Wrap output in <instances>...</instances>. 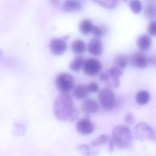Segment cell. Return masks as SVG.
<instances>
[{
  "mask_svg": "<svg viewBox=\"0 0 156 156\" xmlns=\"http://www.w3.org/2000/svg\"><path fill=\"white\" fill-rule=\"evenodd\" d=\"M53 112L58 120L74 122L78 119V110L74 105L71 96L63 94L58 96L55 100Z\"/></svg>",
  "mask_w": 156,
  "mask_h": 156,
  "instance_id": "6da1fadb",
  "label": "cell"
},
{
  "mask_svg": "<svg viewBox=\"0 0 156 156\" xmlns=\"http://www.w3.org/2000/svg\"><path fill=\"white\" fill-rule=\"evenodd\" d=\"M111 138L116 147L119 148L125 149L131 145L133 136L127 126L119 125L113 128Z\"/></svg>",
  "mask_w": 156,
  "mask_h": 156,
  "instance_id": "7a4b0ae2",
  "label": "cell"
},
{
  "mask_svg": "<svg viewBox=\"0 0 156 156\" xmlns=\"http://www.w3.org/2000/svg\"><path fill=\"white\" fill-rule=\"evenodd\" d=\"M55 83L58 90L62 94H66L73 88L75 79L70 74L62 73L56 77Z\"/></svg>",
  "mask_w": 156,
  "mask_h": 156,
  "instance_id": "3957f363",
  "label": "cell"
},
{
  "mask_svg": "<svg viewBox=\"0 0 156 156\" xmlns=\"http://www.w3.org/2000/svg\"><path fill=\"white\" fill-rule=\"evenodd\" d=\"M98 99L102 107L107 110H110L115 107L116 98L112 90L108 88L101 89L98 94Z\"/></svg>",
  "mask_w": 156,
  "mask_h": 156,
  "instance_id": "277c9868",
  "label": "cell"
},
{
  "mask_svg": "<svg viewBox=\"0 0 156 156\" xmlns=\"http://www.w3.org/2000/svg\"><path fill=\"white\" fill-rule=\"evenodd\" d=\"M134 131L137 139L141 141L155 138V133L152 128L145 122H141L136 125Z\"/></svg>",
  "mask_w": 156,
  "mask_h": 156,
  "instance_id": "5b68a950",
  "label": "cell"
},
{
  "mask_svg": "<svg viewBox=\"0 0 156 156\" xmlns=\"http://www.w3.org/2000/svg\"><path fill=\"white\" fill-rule=\"evenodd\" d=\"M102 69L101 62L95 58H90L85 61L83 71L89 76H94L99 73Z\"/></svg>",
  "mask_w": 156,
  "mask_h": 156,
  "instance_id": "8992f818",
  "label": "cell"
},
{
  "mask_svg": "<svg viewBox=\"0 0 156 156\" xmlns=\"http://www.w3.org/2000/svg\"><path fill=\"white\" fill-rule=\"evenodd\" d=\"M129 60L131 65L135 68L145 69L149 65L148 58L142 51L132 54Z\"/></svg>",
  "mask_w": 156,
  "mask_h": 156,
  "instance_id": "52a82bcc",
  "label": "cell"
},
{
  "mask_svg": "<svg viewBox=\"0 0 156 156\" xmlns=\"http://www.w3.org/2000/svg\"><path fill=\"white\" fill-rule=\"evenodd\" d=\"M76 130L82 135H90L94 132L95 126L88 118L81 119L77 121L76 126Z\"/></svg>",
  "mask_w": 156,
  "mask_h": 156,
  "instance_id": "ba28073f",
  "label": "cell"
},
{
  "mask_svg": "<svg viewBox=\"0 0 156 156\" xmlns=\"http://www.w3.org/2000/svg\"><path fill=\"white\" fill-rule=\"evenodd\" d=\"M50 47L53 54L55 55H60L64 53L67 50V44L65 40L56 38L52 40Z\"/></svg>",
  "mask_w": 156,
  "mask_h": 156,
  "instance_id": "9c48e42d",
  "label": "cell"
},
{
  "mask_svg": "<svg viewBox=\"0 0 156 156\" xmlns=\"http://www.w3.org/2000/svg\"><path fill=\"white\" fill-rule=\"evenodd\" d=\"M103 44L99 38H95L91 40L87 45V50L90 54L98 56L103 51Z\"/></svg>",
  "mask_w": 156,
  "mask_h": 156,
  "instance_id": "30bf717a",
  "label": "cell"
},
{
  "mask_svg": "<svg viewBox=\"0 0 156 156\" xmlns=\"http://www.w3.org/2000/svg\"><path fill=\"white\" fill-rule=\"evenodd\" d=\"M98 103L94 99H89L85 100L82 105V111L87 115L97 113L99 109Z\"/></svg>",
  "mask_w": 156,
  "mask_h": 156,
  "instance_id": "8fae6325",
  "label": "cell"
},
{
  "mask_svg": "<svg viewBox=\"0 0 156 156\" xmlns=\"http://www.w3.org/2000/svg\"><path fill=\"white\" fill-rule=\"evenodd\" d=\"M151 39L149 36L146 34L140 35L137 40L138 47L141 51H145L149 50L151 47Z\"/></svg>",
  "mask_w": 156,
  "mask_h": 156,
  "instance_id": "7c38bea8",
  "label": "cell"
},
{
  "mask_svg": "<svg viewBox=\"0 0 156 156\" xmlns=\"http://www.w3.org/2000/svg\"><path fill=\"white\" fill-rule=\"evenodd\" d=\"M90 92L87 85L81 84L76 87L73 91L74 95L76 99H83L87 97Z\"/></svg>",
  "mask_w": 156,
  "mask_h": 156,
  "instance_id": "4fadbf2b",
  "label": "cell"
},
{
  "mask_svg": "<svg viewBox=\"0 0 156 156\" xmlns=\"http://www.w3.org/2000/svg\"><path fill=\"white\" fill-rule=\"evenodd\" d=\"M82 9L81 2L77 0H66L64 2L63 9L67 12L78 11Z\"/></svg>",
  "mask_w": 156,
  "mask_h": 156,
  "instance_id": "5bb4252c",
  "label": "cell"
},
{
  "mask_svg": "<svg viewBox=\"0 0 156 156\" xmlns=\"http://www.w3.org/2000/svg\"><path fill=\"white\" fill-rule=\"evenodd\" d=\"M72 51L76 55H81L85 52L86 49L84 42L80 39L75 40L72 44Z\"/></svg>",
  "mask_w": 156,
  "mask_h": 156,
  "instance_id": "9a60e30c",
  "label": "cell"
},
{
  "mask_svg": "<svg viewBox=\"0 0 156 156\" xmlns=\"http://www.w3.org/2000/svg\"><path fill=\"white\" fill-rule=\"evenodd\" d=\"M93 2L99 6L108 9H113L118 6L119 0H93Z\"/></svg>",
  "mask_w": 156,
  "mask_h": 156,
  "instance_id": "2e32d148",
  "label": "cell"
},
{
  "mask_svg": "<svg viewBox=\"0 0 156 156\" xmlns=\"http://www.w3.org/2000/svg\"><path fill=\"white\" fill-rule=\"evenodd\" d=\"M94 26V24L89 20H83L79 24V30L83 35H87L92 32Z\"/></svg>",
  "mask_w": 156,
  "mask_h": 156,
  "instance_id": "e0dca14e",
  "label": "cell"
},
{
  "mask_svg": "<svg viewBox=\"0 0 156 156\" xmlns=\"http://www.w3.org/2000/svg\"><path fill=\"white\" fill-rule=\"evenodd\" d=\"M84 62V59L83 56H76L71 62L69 67L73 72H78L83 66Z\"/></svg>",
  "mask_w": 156,
  "mask_h": 156,
  "instance_id": "ac0fdd59",
  "label": "cell"
},
{
  "mask_svg": "<svg viewBox=\"0 0 156 156\" xmlns=\"http://www.w3.org/2000/svg\"><path fill=\"white\" fill-rule=\"evenodd\" d=\"M129 58L127 55L124 54H119L114 59V63L116 66L121 69H125L126 67Z\"/></svg>",
  "mask_w": 156,
  "mask_h": 156,
  "instance_id": "d6986e66",
  "label": "cell"
},
{
  "mask_svg": "<svg viewBox=\"0 0 156 156\" xmlns=\"http://www.w3.org/2000/svg\"><path fill=\"white\" fill-rule=\"evenodd\" d=\"M150 94L147 91L143 90L139 92L136 95V101L140 105H146L149 101Z\"/></svg>",
  "mask_w": 156,
  "mask_h": 156,
  "instance_id": "ffe728a7",
  "label": "cell"
},
{
  "mask_svg": "<svg viewBox=\"0 0 156 156\" xmlns=\"http://www.w3.org/2000/svg\"><path fill=\"white\" fill-rule=\"evenodd\" d=\"M108 31V29L105 25H101L99 26L94 25L91 33L95 38H99L104 36V34L107 33Z\"/></svg>",
  "mask_w": 156,
  "mask_h": 156,
  "instance_id": "44dd1931",
  "label": "cell"
},
{
  "mask_svg": "<svg viewBox=\"0 0 156 156\" xmlns=\"http://www.w3.org/2000/svg\"><path fill=\"white\" fill-rule=\"evenodd\" d=\"M145 16L149 20L156 19V6L154 4H149L144 10Z\"/></svg>",
  "mask_w": 156,
  "mask_h": 156,
  "instance_id": "7402d4cb",
  "label": "cell"
},
{
  "mask_svg": "<svg viewBox=\"0 0 156 156\" xmlns=\"http://www.w3.org/2000/svg\"><path fill=\"white\" fill-rule=\"evenodd\" d=\"M110 137L105 135H102L91 142V146L93 147H98L102 146L108 142Z\"/></svg>",
  "mask_w": 156,
  "mask_h": 156,
  "instance_id": "603a6c76",
  "label": "cell"
},
{
  "mask_svg": "<svg viewBox=\"0 0 156 156\" xmlns=\"http://www.w3.org/2000/svg\"><path fill=\"white\" fill-rule=\"evenodd\" d=\"M110 78H119L123 74L122 69L117 66H112L107 71Z\"/></svg>",
  "mask_w": 156,
  "mask_h": 156,
  "instance_id": "cb8c5ba5",
  "label": "cell"
},
{
  "mask_svg": "<svg viewBox=\"0 0 156 156\" xmlns=\"http://www.w3.org/2000/svg\"><path fill=\"white\" fill-rule=\"evenodd\" d=\"M130 9L133 13L139 14L142 10V5L139 0H131L129 4Z\"/></svg>",
  "mask_w": 156,
  "mask_h": 156,
  "instance_id": "d4e9b609",
  "label": "cell"
},
{
  "mask_svg": "<svg viewBox=\"0 0 156 156\" xmlns=\"http://www.w3.org/2000/svg\"><path fill=\"white\" fill-rule=\"evenodd\" d=\"M105 82L108 87H113V88H117L120 85V80L119 78H113L110 77Z\"/></svg>",
  "mask_w": 156,
  "mask_h": 156,
  "instance_id": "484cf974",
  "label": "cell"
},
{
  "mask_svg": "<svg viewBox=\"0 0 156 156\" xmlns=\"http://www.w3.org/2000/svg\"><path fill=\"white\" fill-rule=\"evenodd\" d=\"M147 32L151 36H156V21H153L149 23L147 26Z\"/></svg>",
  "mask_w": 156,
  "mask_h": 156,
  "instance_id": "4316f807",
  "label": "cell"
},
{
  "mask_svg": "<svg viewBox=\"0 0 156 156\" xmlns=\"http://www.w3.org/2000/svg\"><path fill=\"white\" fill-rule=\"evenodd\" d=\"M88 89L90 93H95L99 90V86L97 83L92 82L87 84Z\"/></svg>",
  "mask_w": 156,
  "mask_h": 156,
  "instance_id": "83f0119b",
  "label": "cell"
},
{
  "mask_svg": "<svg viewBox=\"0 0 156 156\" xmlns=\"http://www.w3.org/2000/svg\"><path fill=\"white\" fill-rule=\"evenodd\" d=\"M125 121L126 123L129 125H132L135 122L134 115L132 113H129L125 117Z\"/></svg>",
  "mask_w": 156,
  "mask_h": 156,
  "instance_id": "f1b7e54d",
  "label": "cell"
},
{
  "mask_svg": "<svg viewBox=\"0 0 156 156\" xmlns=\"http://www.w3.org/2000/svg\"><path fill=\"white\" fill-rule=\"evenodd\" d=\"M149 64L156 67V53L152 55L148 58Z\"/></svg>",
  "mask_w": 156,
  "mask_h": 156,
  "instance_id": "f546056e",
  "label": "cell"
},
{
  "mask_svg": "<svg viewBox=\"0 0 156 156\" xmlns=\"http://www.w3.org/2000/svg\"><path fill=\"white\" fill-rule=\"evenodd\" d=\"M110 78L109 75L108 73L107 72L102 73L99 75V80L102 82H106Z\"/></svg>",
  "mask_w": 156,
  "mask_h": 156,
  "instance_id": "4dcf8cb0",
  "label": "cell"
},
{
  "mask_svg": "<svg viewBox=\"0 0 156 156\" xmlns=\"http://www.w3.org/2000/svg\"><path fill=\"white\" fill-rule=\"evenodd\" d=\"M108 151L110 152H112L114 150V147H115V145L111 137H110V139L108 140Z\"/></svg>",
  "mask_w": 156,
  "mask_h": 156,
  "instance_id": "1f68e13d",
  "label": "cell"
},
{
  "mask_svg": "<svg viewBox=\"0 0 156 156\" xmlns=\"http://www.w3.org/2000/svg\"><path fill=\"white\" fill-rule=\"evenodd\" d=\"M78 147L81 150L87 151H89V149H90V147H89V145H86V144H83V145H80Z\"/></svg>",
  "mask_w": 156,
  "mask_h": 156,
  "instance_id": "d6a6232c",
  "label": "cell"
},
{
  "mask_svg": "<svg viewBox=\"0 0 156 156\" xmlns=\"http://www.w3.org/2000/svg\"><path fill=\"white\" fill-rule=\"evenodd\" d=\"M51 1L52 2L53 4L54 5H55V6H58L59 3H60L59 0H51Z\"/></svg>",
  "mask_w": 156,
  "mask_h": 156,
  "instance_id": "836d02e7",
  "label": "cell"
},
{
  "mask_svg": "<svg viewBox=\"0 0 156 156\" xmlns=\"http://www.w3.org/2000/svg\"><path fill=\"white\" fill-rule=\"evenodd\" d=\"M122 1H123L125 2H127L128 0H122Z\"/></svg>",
  "mask_w": 156,
  "mask_h": 156,
  "instance_id": "e575fe53",
  "label": "cell"
},
{
  "mask_svg": "<svg viewBox=\"0 0 156 156\" xmlns=\"http://www.w3.org/2000/svg\"><path fill=\"white\" fill-rule=\"evenodd\" d=\"M79 1H84L85 0H79Z\"/></svg>",
  "mask_w": 156,
  "mask_h": 156,
  "instance_id": "d590c367",
  "label": "cell"
}]
</instances>
